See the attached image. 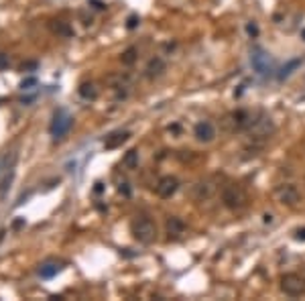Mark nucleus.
<instances>
[{"label":"nucleus","instance_id":"nucleus-1","mask_svg":"<svg viewBox=\"0 0 305 301\" xmlns=\"http://www.w3.org/2000/svg\"><path fill=\"white\" fill-rule=\"evenodd\" d=\"M258 114H252L250 110H244V108H238V110H232L228 112L222 120H220V128L228 134H234V132H246L252 122L256 120Z\"/></svg>","mask_w":305,"mask_h":301},{"label":"nucleus","instance_id":"nucleus-2","mask_svg":"<svg viewBox=\"0 0 305 301\" xmlns=\"http://www.w3.org/2000/svg\"><path fill=\"white\" fill-rule=\"evenodd\" d=\"M130 230H132V236L142 244H150L152 240H155V236H157V226L148 216H136L132 226H130Z\"/></svg>","mask_w":305,"mask_h":301},{"label":"nucleus","instance_id":"nucleus-3","mask_svg":"<svg viewBox=\"0 0 305 301\" xmlns=\"http://www.w3.org/2000/svg\"><path fill=\"white\" fill-rule=\"evenodd\" d=\"M246 132H248L250 142L264 144V142L270 138V134L274 132V124H272V120H270V118H266L264 114H258V116H256V120L252 122V126H250Z\"/></svg>","mask_w":305,"mask_h":301},{"label":"nucleus","instance_id":"nucleus-4","mask_svg":"<svg viewBox=\"0 0 305 301\" xmlns=\"http://www.w3.org/2000/svg\"><path fill=\"white\" fill-rule=\"evenodd\" d=\"M72 124H74V118L70 116V112L64 110V108H59V110L53 112V120H51V124H49V132L55 138H64L70 132Z\"/></svg>","mask_w":305,"mask_h":301},{"label":"nucleus","instance_id":"nucleus-5","mask_svg":"<svg viewBox=\"0 0 305 301\" xmlns=\"http://www.w3.org/2000/svg\"><path fill=\"white\" fill-rule=\"evenodd\" d=\"M222 204L228 210H240V208L246 206V192L236 184H228L222 190Z\"/></svg>","mask_w":305,"mask_h":301},{"label":"nucleus","instance_id":"nucleus-6","mask_svg":"<svg viewBox=\"0 0 305 301\" xmlns=\"http://www.w3.org/2000/svg\"><path fill=\"white\" fill-rule=\"evenodd\" d=\"M250 66L258 76H270L272 74V62L268 53L262 47H252L250 51Z\"/></svg>","mask_w":305,"mask_h":301},{"label":"nucleus","instance_id":"nucleus-7","mask_svg":"<svg viewBox=\"0 0 305 301\" xmlns=\"http://www.w3.org/2000/svg\"><path fill=\"white\" fill-rule=\"evenodd\" d=\"M281 291L289 297H299L305 293V279L297 273H287L281 277Z\"/></svg>","mask_w":305,"mask_h":301},{"label":"nucleus","instance_id":"nucleus-8","mask_svg":"<svg viewBox=\"0 0 305 301\" xmlns=\"http://www.w3.org/2000/svg\"><path fill=\"white\" fill-rule=\"evenodd\" d=\"M274 196H277V202L287 206V208H295L299 202H301V192L293 186V184H285V186H279L274 190Z\"/></svg>","mask_w":305,"mask_h":301},{"label":"nucleus","instance_id":"nucleus-9","mask_svg":"<svg viewBox=\"0 0 305 301\" xmlns=\"http://www.w3.org/2000/svg\"><path fill=\"white\" fill-rule=\"evenodd\" d=\"M218 192V177H206L194 188V198L196 202H208Z\"/></svg>","mask_w":305,"mask_h":301},{"label":"nucleus","instance_id":"nucleus-10","mask_svg":"<svg viewBox=\"0 0 305 301\" xmlns=\"http://www.w3.org/2000/svg\"><path fill=\"white\" fill-rule=\"evenodd\" d=\"M14 161H16V155H14V153L0 157V188H2V190H6L8 184L12 182V175H14Z\"/></svg>","mask_w":305,"mask_h":301},{"label":"nucleus","instance_id":"nucleus-11","mask_svg":"<svg viewBox=\"0 0 305 301\" xmlns=\"http://www.w3.org/2000/svg\"><path fill=\"white\" fill-rule=\"evenodd\" d=\"M155 190H157V196H159V198H163V200L173 198V196L177 194V190H179V182H177V177H173V175H165V177H161Z\"/></svg>","mask_w":305,"mask_h":301},{"label":"nucleus","instance_id":"nucleus-12","mask_svg":"<svg viewBox=\"0 0 305 301\" xmlns=\"http://www.w3.org/2000/svg\"><path fill=\"white\" fill-rule=\"evenodd\" d=\"M194 136L200 142H212L214 138H216V126H214L212 122H208V120H200L194 128Z\"/></svg>","mask_w":305,"mask_h":301},{"label":"nucleus","instance_id":"nucleus-13","mask_svg":"<svg viewBox=\"0 0 305 301\" xmlns=\"http://www.w3.org/2000/svg\"><path fill=\"white\" fill-rule=\"evenodd\" d=\"M165 228H167L169 238H179L183 232H186V224H183V220H181V218H177V216H171V218L167 220Z\"/></svg>","mask_w":305,"mask_h":301},{"label":"nucleus","instance_id":"nucleus-14","mask_svg":"<svg viewBox=\"0 0 305 301\" xmlns=\"http://www.w3.org/2000/svg\"><path fill=\"white\" fill-rule=\"evenodd\" d=\"M61 270V262H57V260H47V262H43L41 266H39V277L41 279H51V277H55L57 273Z\"/></svg>","mask_w":305,"mask_h":301},{"label":"nucleus","instance_id":"nucleus-15","mask_svg":"<svg viewBox=\"0 0 305 301\" xmlns=\"http://www.w3.org/2000/svg\"><path fill=\"white\" fill-rule=\"evenodd\" d=\"M163 72H165V62H163L161 57H152L150 62H148V66H146V78L155 80V78H159Z\"/></svg>","mask_w":305,"mask_h":301},{"label":"nucleus","instance_id":"nucleus-16","mask_svg":"<svg viewBox=\"0 0 305 301\" xmlns=\"http://www.w3.org/2000/svg\"><path fill=\"white\" fill-rule=\"evenodd\" d=\"M128 132L126 130H118V132H112L110 136H106V140H104V146L106 148H116V146H120L122 142H126L128 140Z\"/></svg>","mask_w":305,"mask_h":301},{"label":"nucleus","instance_id":"nucleus-17","mask_svg":"<svg viewBox=\"0 0 305 301\" xmlns=\"http://www.w3.org/2000/svg\"><path fill=\"white\" fill-rule=\"evenodd\" d=\"M80 96L84 98V100H96V96H98V90H96V86L94 84H82L80 86Z\"/></svg>","mask_w":305,"mask_h":301},{"label":"nucleus","instance_id":"nucleus-18","mask_svg":"<svg viewBox=\"0 0 305 301\" xmlns=\"http://www.w3.org/2000/svg\"><path fill=\"white\" fill-rule=\"evenodd\" d=\"M122 165H124L126 169H136L138 167V150L130 148L128 153L124 155V159H122Z\"/></svg>","mask_w":305,"mask_h":301},{"label":"nucleus","instance_id":"nucleus-19","mask_svg":"<svg viewBox=\"0 0 305 301\" xmlns=\"http://www.w3.org/2000/svg\"><path fill=\"white\" fill-rule=\"evenodd\" d=\"M134 62H136V49L128 47L124 53H122V64H124V66H132Z\"/></svg>","mask_w":305,"mask_h":301},{"label":"nucleus","instance_id":"nucleus-20","mask_svg":"<svg viewBox=\"0 0 305 301\" xmlns=\"http://www.w3.org/2000/svg\"><path fill=\"white\" fill-rule=\"evenodd\" d=\"M299 64H301V62H299V59H293V62H289V66L281 70V74H279V78H281V80H285V78H289V76L293 74V70H295V68H299Z\"/></svg>","mask_w":305,"mask_h":301},{"label":"nucleus","instance_id":"nucleus-21","mask_svg":"<svg viewBox=\"0 0 305 301\" xmlns=\"http://www.w3.org/2000/svg\"><path fill=\"white\" fill-rule=\"evenodd\" d=\"M53 28H55L57 33H61V35H72V28H68L64 22H59V20H57V24H55Z\"/></svg>","mask_w":305,"mask_h":301},{"label":"nucleus","instance_id":"nucleus-22","mask_svg":"<svg viewBox=\"0 0 305 301\" xmlns=\"http://www.w3.org/2000/svg\"><path fill=\"white\" fill-rule=\"evenodd\" d=\"M246 33L250 35V37H258V26H256V22H246Z\"/></svg>","mask_w":305,"mask_h":301},{"label":"nucleus","instance_id":"nucleus-23","mask_svg":"<svg viewBox=\"0 0 305 301\" xmlns=\"http://www.w3.org/2000/svg\"><path fill=\"white\" fill-rule=\"evenodd\" d=\"M33 86H37V78H26V80H22V84H20L22 90H33Z\"/></svg>","mask_w":305,"mask_h":301},{"label":"nucleus","instance_id":"nucleus-24","mask_svg":"<svg viewBox=\"0 0 305 301\" xmlns=\"http://www.w3.org/2000/svg\"><path fill=\"white\" fill-rule=\"evenodd\" d=\"M295 240H299V242H305V228H299L295 232Z\"/></svg>","mask_w":305,"mask_h":301},{"label":"nucleus","instance_id":"nucleus-25","mask_svg":"<svg viewBox=\"0 0 305 301\" xmlns=\"http://www.w3.org/2000/svg\"><path fill=\"white\" fill-rule=\"evenodd\" d=\"M136 24H138V16H136V14H132V16L128 18V28H134Z\"/></svg>","mask_w":305,"mask_h":301},{"label":"nucleus","instance_id":"nucleus-26","mask_svg":"<svg viewBox=\"0 0 305 301\" xmlns=\"http://www.w3.org/2000/svg\"><path fill=\"white\" fill-rule=\"evenodd\" d=\"M303 39H305V28H303Z\"/></svg>","mask_w":305,"mask_h":301}]
</instances>
